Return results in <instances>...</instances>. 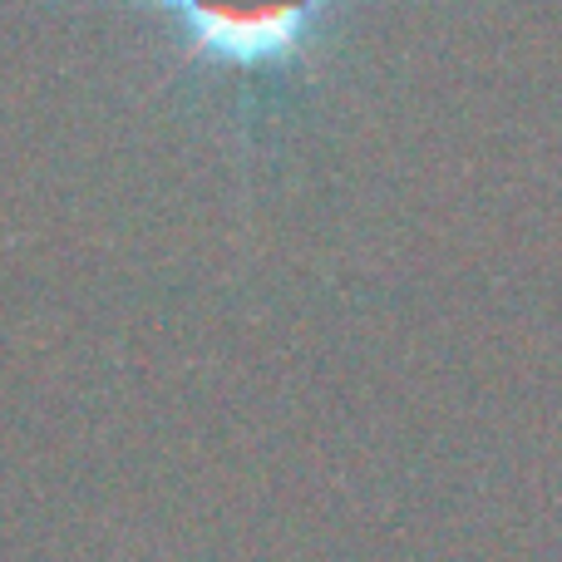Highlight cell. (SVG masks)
Listing matches in <instances>:
<instances>
[{
	"mask_svg": "<svg viewBox=\"0 0 562 562\" xmlns=\"http://www.w3.org/2000/svg\"><path fill=\"white\" fill-rule=\"evenodd\" d=\"M178 25L198 59L223 69H267L301 49L326 10L356 0H134Z\"/></svg>",
	"mask_w": 562,
	"mask_h": 562,
	"instance_id": "6da1fadb",
	"label": "cell"
}]
</instances>
